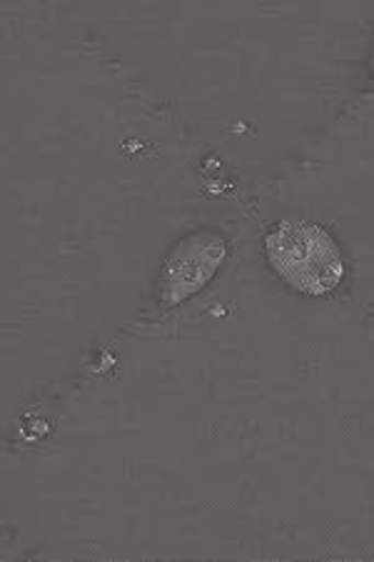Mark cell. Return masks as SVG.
Segmentation results:
<instances>
[{
  "mask_svg": "<svg viewBox=\"0 0 374 562\" xmlns=\"http://www.w3.org/2000/svg\"><path fill=\"white\" fill-rule=\"evenodd\" d=\"M264 256L290 288L327 295L342 283L344 260L330 233L309 221H282L264 238Z\"/></svg>",
  "mask_w": 374,
  "mask_h": 562,
  "instance_id": "cell-1",
  "label": "cell"
},
{
  "mask_svg": "<svg viewBox=\"0 0 374 562\" xmlns=\"http://www.w3.org/2000/svg\"><path fill=\"white\" fill-rule=\"evenodd\" d=\"M372 70H374V48H372Z\"/></svg>",
  "mask_w": 374,
  "mask_h": 562,
  "instance_id": "cell-3",
  "label": "cell"
},
{
  "mask_svg": "<svg viewBox=\"0 0 374 562\" xmlns=\"http://www.w3.org/2000/svg\"><path fill=\"white\" fill-rule=\"evenodd\" d=\"M227 256V243L215 231H195L178 240L168 252L160 270V301L162 305H180L200 293L220 270Z\"/></svg>",
  "mask_w": 374,
  "mask_h": 562,
  "instance_id": "cell-2",
  "label": "cell"
}]
</instances>
